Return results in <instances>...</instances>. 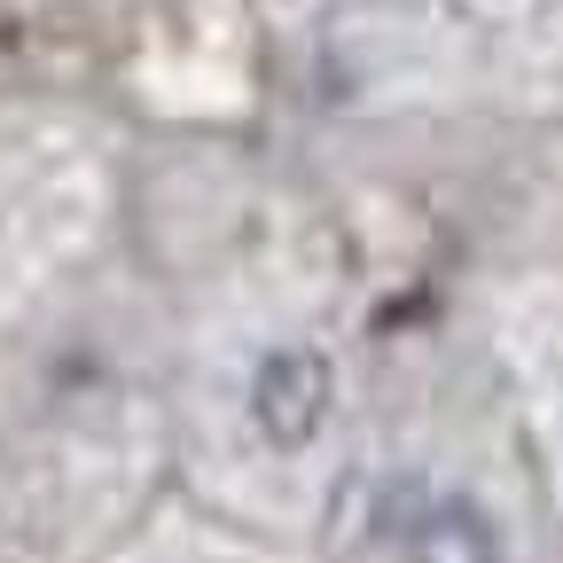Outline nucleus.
<instances>
[{"label": "nucleus", "instance_id": "f257e3e1", "mask_svg": "<svg viewBox=\"0 0 563 563\" xmlns=\"http://www.w3.org/2000/svg\"><path fill=\"white\" fill-rule=\"evenodd\" d=\"M329 407H336V368H329V352H313V344H274L266 361L251 368V422H258V439L282 446V454L313 446Z\"/></svg>", "mask_w": 563, "mask_h": 563}, {"label": "nucleus", "instance_id": "f03ea898", "mask_svg": "<svg viewBox=\"0 0 563 563\" xmlns=\"http://www.w3.org/2000/svg\"><path fill=\"white\" fill-rule=\"evenodd\" d=\"M391 555H399V563H501V525H493L470 493L431 485Z\"/></svg>", "mask_w": 563, "mask_h": 563}]
</instances>
